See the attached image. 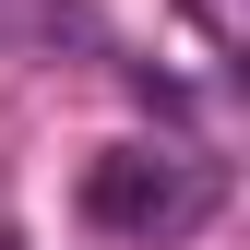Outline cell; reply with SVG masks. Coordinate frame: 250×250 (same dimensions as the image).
<instances>
[{
  "label": "cell",
  "instance_id": "cell-2",
  "mask_svg": "<svg viewBox=\"0 0 250 250\" xmlns=\"http://www.w3.org/2000/svg\"><path fill=\"white\" fill-rule=\"evenodd\" d=\"M191 12H203V36H214V48H227V60L250 48V12H238V0H191Z\"/></svg>",
  "mask_w": 250,
  "mask_h": 250
},
{
  "label": "cell",
  "instance_id": "cell-1",
  "mask_svg": "<svg viewBox=\"0 0 250 250\" xmlns=\"http://www.w3.org/2000/svg\"><path fill=\"white\" fill-rule=\"evenodd\" d=\"M227 203V167L191 143H119L83 167V227L119 238V250H167V238H191L203 214Z\"/></svg>",
  "mask_w": 250,
  "mask_h": 250
}]
</instances>
